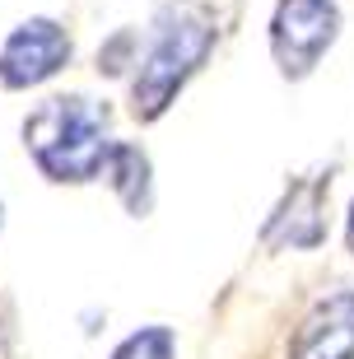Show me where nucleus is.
I'll list each match as a JSON object with an SVG mask.
<instances>
[{"label": "nucleus", "instance_id": "1", "mask_svg": "<svg viewBox=\"0 0 354 359\" xmlns=\"http://www.w3.org/2000/svg\"><path fill=\"white\" fill-rule=\"evenodd\" d=\"M24 140L52 182H89L103 173L112 140L107 117L89 98H52L24 121Z\"/></svg>", "mask_w": 354, "mask_h": 359}, {"label": "nucleus", "instance_id": "2", "mask_svg": "<svg viewBox=\"0 0 354 359\" xmlns=\"http://www.w3.org/2000/svg\"><path fill=\"white\" fill-rule=\"evenodd\" d=\"M215 47V19L210 10L200 5H182V10H168L158 19L154 47L140 61V75H135V117H158L163 107L172 103V93L186 84V75L210 56Z\"/></svg>", "mask_w": 354, "mask_h": 359}, {"label": "nucleus", "instance_id": "3", "mask_svg": "<svg viewBox=\"0 0 354 359\" xmlns=\"http://www.w3.org/2000/svg\"><path fill=\"white\" fill-rule=\"evenodd\" d=\"M336 28H341V14L331 0H280L275 24H271V47H275L280 70L294 80L308 75L336 42Z\"/></svg>", "mask_w": 354, "mask_h": 359}, {"label": "nucleus", "instance_id": "4", "mask_svg": "<svg viewBox=\"0 0 354 359\" xmlns=\"http://www.w3.org/2000/svg\"><path fill=\"white\" fill-rule=\"evenodd\" d=\"M70 61V38L52 19H28L10 33L5 52H0V80L10 89H28V84L52 80L56 70Z\"/></svg>", "mask_w": 354, "mask_h": 359}, {"label": "nucleus", "instance_id": "5", "mask_svg": "<svg viewBox=\"0 0 354 359\" xmlns=\"http://www.w3.org/2000/svg\"><path fill=\"white\" fill-rule=\"evenodd\" d=\"M289 359H354V290H336L303 318Z\"/></svg>", "mask_w": 354, "mask_h": 359}, {"label": "nucleus", "instance_id": "6", "mask_svg": "<svg viewBox=\"0 0 354 359\" xmlns=\"http://www.w3.org/2000/svg\"><path fill=\"white\" fill-rule=\"evenodd\" d=\"M322 191H327V182H322V177L294 187V191L285 196V205L271 215V224H266V243L317 248V243L327 238V219H322Z\"/></svg>", "mask_w": 354, "mask_h": 359}, {"label": "nucleus", "instance_id": "7", "mask_svg": "<svg viewBox=\"0 0 354 359\" xmlns=\"http://www.w3.org/2000/svg\"><path fill=\"white\" fill-rule=\"evenodd\" d=\"M107 168H112V187H117V196L126 201V210L131 215L149 210V159H144L140 149L135 145H112Z\"/></svg>", "mask_w": 354, "mask_h": 359}, {"label": "nucleus", "instance_id": "8", "mask_svg": "<svg viewBox=\"0 0 354 359\" xmlns=\"http://www.w3.org/2000/svg\"><path fill=\"white\" fill-rule=\"evenodd\" d=\"M112 359H172V332L168 327H144L131 341H121Z\"/></svg>", "mask_w": 354, "mask_h": 359}, {"label": "nucleus", "instance_id": "9", "mask_svg": "<svg viewBox=\"0 0 354 359\" xmlns=\"http://www.w3.org/2000/svg\"><path fill=\"white\" fill-rule=\"evenodd\" d=\"M345 243H350V252H354V205H350V229H345Z\"/></svg>", "mask_w": 354, "mask_h": 359}]
</instances>
